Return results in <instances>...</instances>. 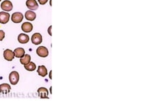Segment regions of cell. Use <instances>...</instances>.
Returning a JSON list of instances; mask_svg holds the SVG:
<instances>
[{
  "instance_id": "obj_1",
  "label": "cell",
  "mask_w": 147,
  "mask_h": 110,
  "mask_svg": "<svg viewBox=\"0 0 147 110\" xmlns=\"http://www.w3.org/2000/svg\"><path fill=\"white\" fill-rule=\"evenodd\" d=\"M20 80L19 73L17 71H12L9 75V81L11 85H16L18 83Z\"/></svg>"
},
{
  "instance_id": "obj_2",
  "label": "cell",
  "mask_w": 147,
  "mask_h": 110,
  "mask_svg": "<svg viewBox=\"0 0 147 110\" xmlns=\"http://www.w3.org/2000/svg\"><path fill=\"white\" fill-rule=\"evenodd\" d=\"M13 6L12 2L9 0H5L1 4V8L4 11H11L13 10Z\"/></svg>"
},
{
  "instance_id": "obj_3",
  "label": "cell",
  "mask_w": 147,
  "mask_h": 110,
  "mask_svg": "<svg viewBox=\"0 0 147 110\" xmlns=\"http://www.w3.org/2000/svg\"><path fill=\"white\" fill-rule=\"evenodd\" d=\"M23 18H24V16H23L22 13L20 12H16L13 13L12 16H11V20L13 22L18 24V23L22 22V21L23 20Z\"/></svg>"
},
{
  "instance_id": "obj_4",
  "label": "cell",
  "mask_w": 147,
  "mask_h": 110,
  "mask_svg": "<svg viewBox=\"0 0 147 110\" xmlns=\"http://www.w3.org/2000/svg\"><path fill=\"white\" fill-rule=\"evenodd\" d=\"M36 53L40 57L42 58H46L47 57L48 55H49V51L47 49L45 46H39L36 50Z\"/></svg>"
},
{
  "instance_id": "obj_5",
  "label": "cell",
  "mask_w": 147,
  "mask_h": 110,
  "mask_svg": "<svg viewBox=\"0 0 147 110\" xmlns=\"http://www.w3.org/2000/svg\"><path fill=\"white\" fill-rule=\"evenodd\" d=\"M31 42L33 44L35 45H38L40 44L42 42V36L40 33H36L33 35L31 37Z\"/></svg>"
},
{
  "instance_id": "obj_6",
  "label": "cell",
  "mask_w": 147,
  "mask_h": 110,
  "mask_svg": "<svg viewBox=\"0 0 147 110\" xmlns=\"http://www.w3.org/2000/svg\"><path fill=\"white\" fill-rule=\"evenodd\" d=\"M26 5L27 8L31 11H36L38 8V4L36 0H27Z\"/></svg>"
},
{
  "instance_id": "obj_7",
  "label": "cell",
  "mask_w": 147,
  "mask_h": 110,
  "mask_svg": "<svg viewBox=\"0 0 147 110\" xmlns=\"http://www.w3.org/2000/svg\"><path fill=\"white\" fill-rule=\"evenodd\" d=\"M15 57L16 56H15L14 51H12L10 49H6L4 51V58L7 61H12Z\"/></svg>"
},
{
  "instance_id": "obj_8",
  "label": "cell",
  "mask_w": 147,
  "mask_h": 110,
  "mask_svg": "<svg viewBox=\"0 0 147 110\" xmlns=\"http://www.w3.org/2000/svg\"><path fill=\"white\" fill-rule=\"evenodd\" d=\"M10 19V14L7 12H0V23L5 24L8 22Z\"/></svg>"
},
{
  "instance_id": "obj_9",
  "label": "cell",
  "mask_w": 147,
  "mask_h": 110,
  "mask_svg": "<svg viewBox=\"0 0 147 110\" xmlns=\"http://www.w3.org/2000/svg\"><path fill=\"white\" fill-rule=\"evenodd\" d=\"M22 30L24 31V33H30L32 31L33 29V24L30 22H24L22 24Z\"/></svg>"
},
{
  "instance_id": "obj_10",
  "label": "cell",
  "mask_w": 147,
  "mask_h": 110,
  "mask_svg": "<svg viewBox=\"0 0 147 110\" xmlns=\"http://www.w3.org/2000/svg\"><path fill=\"white\" fill-rule=\"evenodd\" d=\"M38 93L40 98H49V91L45 87H40L38 90Z\"/></svg>"
},
{
  "instance_id": "obj_11",
  "label": "cell",
  "mask_w": 147,
  "mask_h": 110,
  "mask_svg": "<svg viewBox=\"0 0 147 110\" xmlns=\"http://www.w3.org/2000/svg\"><path fill=\"white\" fill-rule=\"evenodd\" d=\"M11 86L6 83L0 85V93L3 94H7L11 91Z\"/></svg>"
},
{
  "instance_id": "obj_12",
  "label": "cell",
  "mask_w": 147,
  "mask_h": 110,
  "mask_svg": "<svg viewBox=\"0 0 147 110\" xmlns=\"http://www.w3.org/2000/svg\"><path fill=\"white\" fill-rule=\"evenodd\" d=\"M18 40L20 44H26L29 41V37L28 35L24 34V33H21L18 36Z\"/></svg>"
},
{
  "instance_id": "obj_13",
  "label": "cell",
  "mask_w": 147,
  "mask_h": 110,
  "mask_svg": "<svg viewBox=\"0 0 147 110\" xmlns=\"http://www.w3.org/2000/svg\"><path fill=\"white\" fill-rule=\"evenodd\" d=\"M25 18L29 21H33L36 19V14L34 11H28L25 13Z\"/></svg>"
},
{
  "instance_id": "obj_14",
  "label": "cell",
  "mask_w": 147,
  "mask_h": 110,
  "mask_svg": "<svg viewBox=\"0 0 147 110\" xmlns=\"http://www.w3.org/2000/svg\"><path fill=\"white\" fill-rule=\"evenodd\" d=\"M14 53L16 58H22L24 56L25 51L23 48H17L14 50Z\"/></svg>"
},
{
  "instance_id": "obj_15",
  "label": "cell",
  "mask_w": 147,
  "mask_h": 110,
  "mask_svg": "<svg viewBox=\"0 0 147 110\" xmlns=\"http://www.w3.org/2000/svg\"><path fill=\"white\" fill-rule=\"evenodd\" d=\"M37 72H38V75L42 76V77H45L48 73L47 69V68L45 67L44 65H41L38 66V71H37Z\"/></svg>"
},
{
  "instance_id": "obj_16",
  "label": "cell",
  "mask_w": 147,
  "mask_h": 110,
  "mask_svg": "<svg viewBox=\"0 0 147 110\" xmlns=\"http://www.w3.org/2000/svg\"><path fill=\"white\" fill-rule=\"evenodd\" d=\"M30 62H31V56L29 54L24 55V57L20 58V63L23 65L29 64Z\"/></svg>"
},
{
  "instance_id": "obj_17",
  "label": "cell",
  "mask_w": 147,
  "mask_h": 110,
  "mask_svg": "<svg viewBox=\"0 0 147 110\" xmlns=\"http://www.w3.org/2000/svg\"><path fill=\"white\" fill-rule=\"evenodd\" d=\"M24 68L25 69L27 70V71H33L36 69V65L34 62H30L29 64L24 65Z\"/></svg>"
},
{
  "instance_id": "obj_18",
  "label": "cell",
  "mask_w": 147,
  "mask_h": 110,
  "mask_svg": "<svg viewBox=\"0 0 147 110\" xmlns=\"http://www.w3.org/2000/svg\"><path fill=\"white\" fill-rule=\"evenodd\" d=\"M5 38V33L2 30H0V41H2Z\"/></svg>"
},
{
  "instance_id": "obj_19",
  "label": "cell",
  "mask_w": 147,
  "mask_h": 110,
  "mask_svg": "<svg viewBox=\"0 0 147 110\" xmlns=\"http://www.w3.org/2000/svg\"><path fill=\"white\" fill-rule=\"evenodd\" d=\"M48 0H38V2L40 5H45L47 3Z\"/></svg>"
},
{
  "instance_id": "obj_20",
  "label": "cell",
  "mask_w": 147,
  "mask_h": 110,
  "mask_svg": "<svg viewBox=\"0 0 147 110\" xmlns=\"http://www.w3.org/2000/svg\"><path fill=\"white\" fill-rule=\"evenodd\" d=\"M51 26H49V29H48V33H49V34L50 36H51Z\"/></svg>"
},
{
  "instance_id": "obj_21",
  "label": "cell",
  "mask_w": 147,
  "mask_h": 110,
  "mask_svg": "<svg viewBox=\"0 0 147 110\" xmlns=\"http://www.w3.org/2000/svg\"><path fill=\"white\" fill-rule=\"evenodd\" d=\"M1 1V0H0V1Z\"/></svg>"
}]
</instances>
